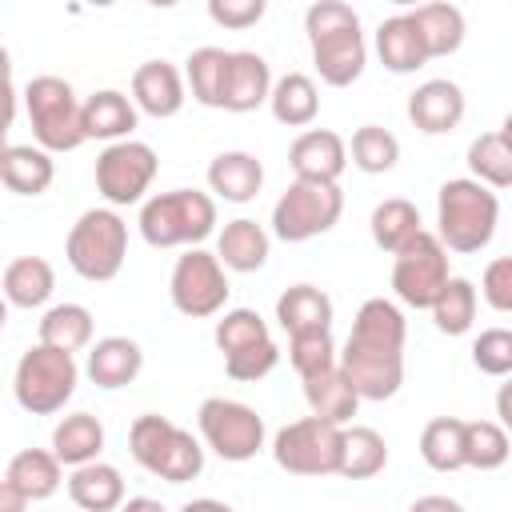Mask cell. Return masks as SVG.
<instances>
[{
  "label": "cell",
  "instance_id": "obj_10",
  "mask_svg": "<svg viewBox=\"0 0 512 512\" xmlns=\"http://www.w3.org/2000/svg\"><path fill=\"white\" fill-rule=\"evenodd\" d=\"M228 292H232V284H228V272L216 260V252L188 248L184 256H176L172 276H168V296L180 316L208 320L228 304Z\"/></svg>",
  "mask_w": 512,
  "mask_h": 512
},
{
  "label": "cell",
  "instance_id": "obj_28",
  "mask_svg": "<svg viewBox=\"0 0 512 512\" xmlns=\"http://www.w3.org/2000/svg\"><path fill=\"white\" fill-rule=\"evenodd\" d=\"M408 20H412L428 60L460 52V44H464V12L456 4H420V8L408 12Z\"/></svg>",
  "mask_w": 512,
  "mask_h": 512
},
{
  "label": "cell",
  "instance_id": "obj_11",
  "mask_svg": "<svg viewBox=\"0 0 512 512\" xmlns=\"http://www.w3.org/2000/svg\"><path fill=\"white\" fill-rule=\"evenodd\" d=\"M344 428L316 416H300L272 436V460L292 476H336Z\"/></svg>",
  "mask_w": 512,
  "mask_h": 512
},
{
  "label": "cell",
  "instance_id": "obj_50",
  "mask_svg": "<svg viewBox=\"0 0 512 512\" xmlns=\"http://www.w3.org/2000/svg\"><path fill=\"white\" fill-rule=\"evenodd\" d=\"M12 120H16V88L8 84V88H0V132H8Z\"/></svg>",
  "mask_w": 512,
  "mask_h": 512
},
{
  "label": "cell",
  "instance_id": "obj_6",
  "mask_svg": "<svg viewBox=\"0 0 512 512\" xmlns=\"http://www.w3.org/2000/svg\"><path fill=\"white\" fill-rule=\"evenodd\" d=\"M80 384V364L72 352H60V348H48V344H32L20 360H16V372H12V392H16V404L32 416H56L64 412V404L72 400Z\"/></svg>",
  "mask_w": 512,
  "mask_h": 512
},
{
  "label": "cell",
  "instance_id": "obj_3",
  "mask_svg": "<svg viewBox=\"0 0 512 512\" xmlns=\"http://www.w3.org/2000/svg\"><path fill=\"white\" fill-rule=\"evenodd\" d=\"M128 452L144 472H152L168 484H188L204 472V444L188 428L172 424L160 412H144L132 420Z\"/></svg>",
  "mask_w": 512,
  "mask_h": 512
},
{
  "label": "cell",
  "instance_id": "obj_35",
  "mask_svg": "<svg viewBox=\"0 0 512 512\" xmlns=\"http://www.w3.org/2000/svg\"><path fill=\"white\" fill-rule=\"evenodd\" d=\"M384 468H388V444H384V436L376 428H368V424L344 428L336 476H344V480H372Z\"/></svg>",
  "mask_w": 512,
  "mask_h": 512
},
{
  "label": "cell",
  "instance_id": "obj_31",
  "mask_svg": "<svg viewBox=\"0 0 512 512\" xmlns=\"http://www.w3.org/2000/svg\"><path fill=\"white\" fill-rule=\"evenodd\" d=\"M348 340L372 344V348H396V352H404L408 320H404V312H400L392 300L372 296V300H364V304L356 308V320H352Z\"/></svg>",
  "mask_w": 512,
  "mask_h": 512
},
{
  "label": "cell",
  "instance_id": "obj_29",
  "mask_svg": "<svg viewBox=\"0 0 512 512\" xmlns=\"http://www.w3.org/2000/svg\"><path fill=\"white\" fill-rule=\"evenodd\" d=\"M104 452V424L92 412H68L56 428H52V456L64 468H80L100 460Z\"/></svg>",
  "mask_w": 512,
  "mask_h": 512
},
{
  "label": "cell",
  "instance_id": "obj_36",
  "mask_svg": "<svg viewBox=\"0 0 512 512\" xmlns=\"http://www.w3.org/2000/svg\"><path fill=\"white\" fill-rule=\"evenodd\" d=\"M92 328H96V320H92V312L84 308V304H72V300H64V304H52L44 316H40V344H48V348H60V352H80V348H88L92 344Z\"/></svg>",
  "mask_w": 512,
  "mask_h": 512
},
{
  "label": "cell",
  "instance_id": "obj_32",
  "mask_svg": "<svg viewBox=\"0 0 512 512\" xmlns=\"http://www.w3.org/2000/svg\"><path fill=\"white\" fill-rule=\"evenodd\" d=\"M468 180L492 188V192H504L512 184V140H508V124L504 128H492V132H480L472 144H468Z\"/></svg>",
  "mask_w": 512,
  "mask_h": 512
},
{
  "label": "cell",
  "instance_id": "obj_48",
  "mask_svg": "<svg viewBox=\"0 0 512 512\" xmlns=\"http://www.w3.org/2000/svg\"><path fill=\"white\" fill-rule=\"evenodd\" d=\"M208 16L220 28L244 32V28L264 20V0H208Z\"/></svg>",
  "mask_w": 512,
  "mask_h": 512
},
{
  "label": "cell",
  "instance_id": "obj_19",
  "mask_svg": "<svg viewBox=\"0 0 512 512\" xmlns=\"http://www.w3.org/2000/svg\"><path fill=\"white\" fill-rule=\"evenodd\" d=\"M272 92V68L260 52H228V76H224V112H256L268 104Z\"/></svg>",
  "mask_w": 512,
  "mask_h": 512
},
{
  "label": "cell",
  "instance_id": "obj_16",
  "mask_svg": "<svg viewBox=\"0 0 512 512\" xmlns=\"http://www.w3.org/2000/svg\"><path fill=\"white\" fill-rule=\"evenodd\" d=\"M184 100H188V88H184V72L176 64L144 60L132 72V104H136V112L168 120V116H176L184 108Z\"/></svg>",
  "mask_w": 512,
  "mask_h": 512
},
{
  "label": "cell",
  "instance_id": "obj_55",
  "mask_svg": "<svg viewBox=\"0 0 512 512\" xmlns=\"http://www.w3.org/2000/svg\"><path fill=\"white\" fill-rule=\"evenodd\" d=\"M4 324H8V300L0 296V332H4Z\"/></svg>",
  "mask_w": 512,
  "mask_h": 512
},
{
  "label": "cell",
  "instance_id": "obj_47",
  "mask_svg": "<svg viewBox=\"0 0 512 512\" xmlns=\"http://www.w3.org/2000/svg\"><path fill=\"white\" fill-rule=\"evenodd\" d=\"M480 296L492 312H512V256H496L480 276Z\"/></svg>",
  "mask_w": 512,
  "mask_h": 512
},
{
  "label": "cell",
  "instance_id": "obj_45",
  "mask_svg": "<svg viewBox=\"0 0 512 512\" xmlns=\"http://www.w3.org/2000/svg\"><path fill=\"white\" fill-rule=\"evenodd\" d=\"M472 364L484 376H508L512 372V332L508 328H484L472 344Z\"/></svg>",
  "mask_w": 512,
  "mask_h": 512
},
{
  "label": "cell",
  "instance_id": "obj_43",
  "mask_svg": "<svg viewBox=\"0 0 512 512\" xmlns=\"http://www.w3.org/2000/svg\"><path fill=\"white\" fill-rule=\"evenodd\" d=\"M216 348L224 356H236V352H248L256 344H268V324L256 308H228L220 320H216V332H212Z\"/></svg>",
  "mask_w": 512,
  "mask_h": 512
},
{
  "label": "cell",
  "instance_id": "obj_5",
  "mask_svg": "<svg viewBox=\"0 0 512 512\" xmlns=\"http://www.w3.org/2000/svg\"><path fill=\"white\" fill-rule=\"evenodd\" d=\"M64 256L72 272L88 284H108L120 276L128 256V224L116 208H88L76 216L64 240Z\"/></svg>",
  "mask_w": 512,
  "mask_h": 512
},
{
  "label": "cell",
  "instance_id": "obj_7",
  "mask_svg": "<svg viewBox=\"0 0 512 512\" xmlns=\"http://www.w3.org/2000/svg\"><path fill=\"white\" fill-rule=\"evenodd\" d=\"M24 108H28V124L36 136V148L52 152H76L84 144V128H80V100L72 92V84L64 76H32L24 88Z\"/></svg>",
  "mask_w": 512,
  "mask_h": 512
},
{
  "label": "cell",
  "instance_id": "obj_30",
  "mask_svg": "<svg viewBox=\"0 0 512 512\" xmlns=\"http://www.w3.org/2000/svg\"><path fill=\"white\" fill-rule=\"evenodd\" d=\"M332 312H336V308H332L328 292L316 288V284H292V288H284L280 300H276V320H280V328H284L288 336L332 328Z\"/></svg>",
  "mask_w": 512,
  "mask_h": 512
},
{
  "label": "cell",
  "instance_id": "obj_46",
  "mask_svg": "<svg viewBox=\"0 0 512 512\" xmlns=\"http://www.w3.org/2000/svg\"><path fill=\"white\" fill-rule=\"evenodd\" d=\"M276 364H280V348H276V340L256 344V348H248V352H236V356H224V372H228L232 380H240V384H256V380H264Z\"/></svg>",
  "mask_w": 512,
  "mask_h": 512
},
{
  "label": "cell",
  "instance_id": "obj_15",
  "mask_svg": "<svg viewBox=\"0 0 512 512\" xmlns=\"http://www.w3.org/2000/svg\"><path fill=\"white\" fill-rule=\"evenodd\" d=\"M288 164H292L296 180L336 184L340 172L348 168V144L332 128H304L288 148Z\"/></svg>",
  "mask_w": 512,
  "mask_h": 512
},
{
  "label": "cell",
  "instance_id": "obj_44",
  "mask_svg": "<svg viewBox=\"0 0 512 512\" xmlns=\"http://www.w3.org/2000/svg\"><path fill=\"white\" fill-rule=\"evenodd\" d=\"M288 364L296 368L300 380H308V376L332 368V364H336V340H332V328L288 336Z\"/></svg>",
  "mask_w": 512,
  "mask_h": 512
},
{
  "label": "cell",
  "instance_id": "obj_42",
  "mask_svg": "<svg viewBox=\"0 0 512 512\" xmlns=\"http://www.w3.org/2000/svg\"><path fill=\"white\" fill-rule=\"evenodd\" d=\"M352 164L360 168V172H368V176H380V172H392L396 168V160H400V140L388 132V128H380V124H360L356 132H352Z\"/></svg>",
  "mask_w": 512,
  "mask_h": 512
},
{
  "label": "cell",
  "instance_id": "obj_20",
  "mask_svg": "<svg viewBox=\"0 0 512 512\" xmlns=\"http://www.w3.org/2000/svg\"><path fill=\"white\" fill-rule=\"evenodd\" d=\"M144 368V352L136 340L128 336H104L88 348V360H84V376L96 384V388H128Z\"/></svg>",
  "mask_w": 512,
  "mask_h": 512
},
{
  "label": "cell",
  "instance_id": "obj_38",
  "mask_svg": "<svg viewBox=\"0 0 512 512\" xmlns=\"http://www.w3.org/2000/svg\"><path fill=\"white\" fill-rule=\"evenodd\" d=\"M368 228H372L376 248L396 256V252H400L424 224H420V208H416L412 200H404V196H388V200H380V204L372 208Z\"/></svg>",
  "mask_w": 512,
  "mask_h": 512
},
{
  "label": "cell",
  "instance_id": "obj_49",
  "mask_svg": "<svg viewBox=\"0 0 512 512\" xmlns=\"http://www.w3.org/2000/svg\"><path fill=\"white\" fill-rule=\"evenodd\" d=\"M408 512H464V504H460V500H452V496L428 492V496H416Z\"/></svg>",
  "mask_w": 512,
  "mask_h": 512
},
{
  "label": "cell",
  "instance_id": "obj_4",
  "mask_svg": "<svg viewBox=\"0 0 512 512\" xmlns=\"http://www.w3.org/2000/svg\"><path fill=\"white\" fill-rule=\"evenodd\" d=\"M140 236L152 248H200L216 232V200L196 188L156 192L140 204Z\"/></svg>",
  "mask_w": 512,
  "mask_h": 512
},
{
  "label": "cell",
  "instance_id": "obj_24",
  "mask_svg": "<svg viewBox=\"0 0 512 512\" xmlns=\"http://www.w3.org/2000/svg\"><path fill=\"white\" fill-rule=\"evenodd\" d=\"M304 400H308V408H312L316 420L336 424V428H348V420H352L356 408H360V396H356V388L348 384V376L340 372V364H332V368L308 376V380H304Z\"/></svg>",
  "mask_w": 512,
  "mask_h": 512
},
{
  "label": "cell",
  "instance_id": "obj_34",
  "mask_svg": "<svg viewBox=\"0 0 512 512\" xmlns=\"http://www.w3.org/2000/svg\"><path fill=\"white\" fill-rule=\"evenodd\" d=\"M268 108L280 124L288 128H308L320 112V92H316V80L308 72H284L280 80H272V92H268Z\"/></svg>",
  "mask_w": 512,
  "mask_h": 512
},
{
  "label": "cell",
  "instance_id": "obj_39",
  "mask_svg": "<svg viewBox=\"0 0 512 512\" xmlns=\"http://www.w3.org/2000/svg\"><path fill=\"white\" fill-rule=\"evenodd\" d=\"M420 460L432 472H456L464 468V420L436 416L420 432Z\"/></svg>",
  "mask_w": 512,
  "mask_h": 512
},
{
  "label": "cell",
  "instance_id": "obj_17",
  "mask_svg": "<svg viewBox=\"0 0 512 512\" xmlns=\"http://www.w3.org/2000/svg\"><path fill=\"white\" fill-rule=\"evenodd\" d=\"M408 120L416 132L424 136H444L464 120V92L456 80H424L412 96H408Z\"/></svg>",
  "mask_w": 512,
  "mask_h": 512
},
{
  "label": "cell",
  "instance_id": "obj_1",
  "mask_svg": "<svg viewBox=\"0 0 512 512\" xmlns=\"http://www.w3.org/2000/svg\"><path fill=\"white\" fill-rule=\"evenodd\" d=\"M304 32L312 48V64L328 88H348L360 80L368 64V44L360 32V16L344 0H316L304 12Z\"/></svg>",
  "mask_w": 512,
  "mask_h": 512
},
{
  "label": "cell",
  "instance_id": "obj_13",
  "mask_svg": "<svg viewBox=\"0 0 512 512\" xmlns=\"http://www.w3.org/2000/svg\"><path fill=\"white\" fill-rule=\"evenodd\" d=\"M448 252L436 232L420 228L396 256H392V292L408 308H432L440 288L448 284Z\"/></svg>",
  "mask_w": 512,
  "mask_h": 512
},
{
  "label": "cell",
  "instance_id": "obj_40",
  "mask_svg": "<svg viewBox=\"0 0 512 512\" xmlns=\"http://www.w3.org/2000/svg\"><path fill=\"white\" fill-rule=\"evenodd\" d=\"M476 304H480L476 284L464 280V276H448V284L440 288V296L432 300L428 312H432V324L444 336H464L472 328V320H476Z\"/></svg>",
  "mask_w": 512,
  "mask_h": 512
},
{
  "label": "cell",
  "instance_id": "obj_27",
  "mask_svg": "<svg viewBox=\"0 0 512 512\" xmlns=\"http://www.w3.org/2000/svg\"><path fill=\"white\" fill-rule=\"evenodd\" d=\"M56 180V160L36 144H8L0 160V184L16 196H40Z\"/></svg>",
  "mask_w": 512,
  "mask_h": 512
},
{
  "label": "cell",
  "instance_id": "obj_56",
  "mask_svg": "<svg viewBox=\"0 0 512 512\" xmlns=\"http://www.w3.org/2000/svg\"><path fill=\"white\" fill-rule=\"evenodd\" d=\"M4 152H8V132H0V160H4Z\"/></svg>",
  "mask_w": 512,
  "mask_h": 512
},
{
  "label": "cell",
  "instance_id": "obj_41",
  "mask_svg": "<svg viewBox=\"0 0 512 512\" xmlns=\"http://www.w3.org/2000/svg\"><path fill=\"white\" fill-rule=\"evenodd\" d=\"M508 452H512V440H508L504 424H496V420H464V468L496 472V468H504Z\"/></svg>",
  "mask_w": 512,
  "mask_h": 512
},
{
  "label": "cell",
  "instance_id": "obj_54",
  "mask_svg": "<svg viewBox=\"0 0 512 512\" xmlns=\"http://www.w3.org/2000/svg\"><path fill=\"white\" fill-rule=\"evenodd\" d=\"M12 84V56H8V48L0 44V88H8Z\"/></svg>",
  "mask_w": 512,
  "mask_h": 512
},
{
  "label": "cell",
  "instance_id": "obj_21",
  "mask_svg": "<svg viewBox=\"0 0 512 512\" xmlns=\"http://www.w3.org/2000/svg\"><path fill=\"white\" fill-rule=\"evenodd\" d=\"M208 188H212L220 200H228V204H248V200H256L260 188H264V164H260L252 152H244V148L220 152V156H212V164H208Z\"/></svg>",
  "mask_w": 512,
  "mask_h": 512
},
{
  "label": "cell",
  "instance_id": "obj_8",
  "mask_svg": "<svg viewBox=\"0 0 512 512\" xmlns=\"http://www.w3.org/2000/svg\"><path fill=\"white\" fill-rule=\"evenodd\" d=\"M344 212L340 184H316V180H292L280 200L272 204V232L284 244H304L312 236H324L336 228Z\"/></svg>",
  "mask_w": 512,
  "mask_h": 512
},
{
  "label": "cell",
  "instance_id": "obj_9",
  "mask_svg": "<svg viewBox=\"0 0 512 512\" xmlns=\"http://www.w3.org/2000/svg\"><path fill=\"white\" fill-rule=\"evenodd\" d=\"M196 424H200L204 448H212L228 464L252 460L264 448V436H268L264 416L252 404H240V400H228V396H208L196 412Z\"/></svg>",
  "mask_w": 512,
  "mask_h": 512
},
{
  "label": "cell",
  "instance_id": "obj_52",
  "mask_svg": "<svg viewBox=\"0 0 512 512\" xmlns=\"http://www.w3.org/2000/svg\"><path fill=\"white\" fill-rule=\"evenodd\" d=\"M180 512H236V508L224 504V500H216V496H196V500H188Z\"/></svg>",
  "mask_w": 512,
  "mask_h": 512
},
{
  "label": "cell",
  "instance_id": "obj_12",
  "mask_svg": "<svg viewBox=\"0 0 512 512\" xmlns=\"http://www.w3.org/2000/svg\"><path fill=\"white\" fill-rule=\"evenodd\" d=\"M156 172H160V156L152 144L116 140V144H104V152L96 156V192L112 208H128L144 200Z\"/></svg>",
  "mask_w": 512,
  "mask_h": 512
},
{
  "label": "cell",
  "instance_id": "obj_2",
  "mask_svg": "<svg viewBox=\"0 0 512 512\" xmlns=\"http://www.w3.org/2000/svg\"><path fill=\"white\" fill-rule=\"evenodd\" d=\"M500 224V196L468 176L444 180L436 192V240L444 252L472 256L492 244Z\"/></svg>",
  "mask_w": 512,
  "mask_h": 512
},
{
  "label": "cell",
  "instance_id": "obj_53",
  "mask_svg": "<svg viewBox=\"0 0 512 512\" xmlns=\"http://www.w3.org/2000/svg\"><path fill=\"white\" fill-rule=\"evenodd\" d=\"M116 512H168L160 500H152V496H128Z\"/></svg>",
  "mask_w": 512,
  "mask_h": 512
},
{
  "label": "cell",
  "instance_id": "obj_23",
  "mask_svg": "<svg viewBox=\"0 0 512 512\" xmlns=\"http://www.w3.org/2000/svg\"><path fill=\"white\" fill-rule=\"evenodd\" d=\"M268 248H272V240H268L264 224H256L248 216L228 220L220 228V236H216V260L224 264V272H256V268H264L268 264Z\"/></svg>",
  "mask_w": 512,
  "mask_h": 512
},
{
  "label": "cell",
  "instance_id": "obj_26",
  "mask_svg": "<svg viewBox=\"0 0 512 512\" xmlns=\"http://www.w3.org/2000/svg\"><path fill=\"white\" fill-rule=\"evenodd\" d=\"M56 292V272L44 256H16L0 276V296L12 308H40Z\"/></svg>",
  "mask_w": 512,
  "mask_h": 512
},
{
  "label": "cell",
  "instance_id": "obj_18",
  "mask_svg": "<svg viewBox=\"0 0 512 512\" xmlns=\"http://www.w3.org/2000/svg\"><path fill=\"white\" fill-rule=\"evenodd\" d=\"M136 120H140V112H136L132 96H124L120 88H100V92H92L88 100H80V128H84V140H104V144L132 140Z\"/></svg>",
  "mask_w": 512,
  "mask_h": 512
},
{
  "label": "cell",
  "instance_id": "obj_14",
  "mask_svg": "<svg viewBox=\"0 0 512 512\" xmlns=\"http://www.w3.org/2000/svg\"><path fill=\"white\" fill-rule=\"evenodd\" d=\"M336 364L360 400H392L404 384V352L396 348H368V344L344 340V348L336 352Z\"/></svg>",
  "mask_w": 512,
  "mask_h": 512
},
{
  "label": "cell",
  "instance_id": "obj_22",
  "mask_svg": "<svg viewBox=\"0 0 512 512\" xmlns=\"http://www.w3.org/2000/svg\"><path fill=\"white\" fill-rule=\"evenodd\" d=\"M4 480H8L28 504H36V500H48V496L60 492V484H64V464L52 456V448H20V452L8 460Z\"/></svg>",
  "mask_w": 512,
  "mask_h": 512
},
{
  "label": "cell",
  "instance_id": "obj_37",
  "mask_svg": "<svg viewBox=\"0 0 512 512\" xmlns=\"http://www.w3.org/2000/svg\"><path fill=\"white\" fill-rule=\"evenodd\" d=\"M224 76H228V52L216 44L192 48L184 60V88H192V100L204 108L224 104Z\"/></svg>",
  "mask_w": 512,
  "mask_h": 512
},
{
  "label": "cell",
  "instance_id": "obj_51",
  "mask_svg": "<svg viewBox=\"0 0 512 512\" xmlns=\"http://www.w3.org/2000/svg\"><path fill=\"white\" fill-rule=\"evenodd\" d=\"M0 512H28V500L8 480H0Z\"/></svg>",
  "mask_w": 512,
  "mask_h": 512
},
{
  "label": "cell",
  "instance_id": "obj_25",
  "mask_svg": "<svg viewBox=\"0 0 512 512\" xmlns=\"http://www.w3.org/2000/svg\"><path fill=\"white\" fill-rule=\"evenodd\" d=\"M68 496L80 512H116L124 504V476L116 464L104 460L80 464L68 476Z\"/></svg>",
  "mask_w": 512,
  "mask_h": 512
},
{
  "label": "cell",
  "instance_id": "obj_33",
  "mask_svg": "<svg viewBox=\"0 0 512 512\" xmlns=\"http://www.w3.org/2000/svg\"><path fill=\"white\" fill-rule=\"evenodd\" d=\"M376 56H380V64H384L388 72H396V76H408V72H416V68L428 64V56H424V48H420V36H416V28H412V20H408V12H396V16L380 20V28H376Z\"/></svg>",
  "mask_w": 512,
  "mask_h": 512
}]
</instances>
